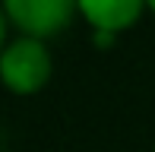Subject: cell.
<instances>
[{
  "instance_id": "obj_1",
  "label": "cell",
  "mask_w": 155,
  "mask_h": 152,
  "mask_svg": "<svg viewBox=\"0 0 155 152\" xmlns=\"http://www.w3.org/2000/svg\"><path fill=\"white\" fill-rule=\"evenodd\" d=\"M3 79L16 92H35L51 76V57L38 38H19L3 51Z\"/></svg>"
},
{
  "instance_id": "obj_2",
  "label": "cell",
  "mask_w": 155,
  "mask_h": 152,
  "mask_svg": "<svg viewBox=\"0 0 155 152\" xmlns=\"http://www.w3.org/2000/svg\"><path fill=\"white\" fill-rule=\"evenodd\" d=\"M6 16L25 32V35H54L73 16V6L79 0H3Z\"/></svg>"
},
{
  "instance_id": "obj_3",
  "label": "cell",
  "mask_w": 155,
  "mask_h": 152,
  "mask_svg": "<svg viewBox=\"0 0 155 152\" xmlns=\"http://www.w3.org/2000/svg\"><path fill=\"white\" fill-rule=\"evenodd\" d=\"M79 10L98 32H117L143 10V0H79Z\"/></svg>"
},
{
  "instance_id": "obj_4",
  "label": "cell",
  "mask_w": 155,
  "mask_h": 152,
  "mask_svg": "<svg viewBox=\"0 0 155 152\" xmlns=\"http://www.w3.org/2000/svg\"><path fill=\"white\" fill-rule=\"evenodd\" d=\"M114 32H95V45H111Z\"/></svg>"
},
{
  "instance_id": "obj_5",
  "label": "cell",
  "mask_w": 155,
  "mask_h": 152,
  "mask_svg": "<svg viewBox=\"0 0 155 152\" xmlns=\"http://www.w3.org/2000/svg\"><path fill=\"white\" fill-rule=\"evenodd\" d=\"M149 6H152V10H155V0H149Z\"/></svg>"
}]
</instances>
